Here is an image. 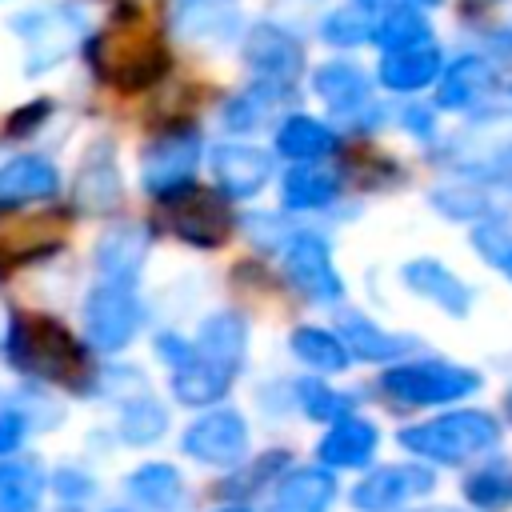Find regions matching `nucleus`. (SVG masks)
<instances>
[{"instance_id": "obj_1", "label": "nucleus", "mask_w": 512, "mask_h": 512, "mask_svg": "<svg viewBox=\"0 0 512 512\" xmlns=\"http://www.w3.org/2000/svg\"><path fill=\"white\" fill-rule=\"evenodd\" d=\"M4 348H8V364L28 376H40L52 384H80L84 376L80 344L72 340L68 328H60L48 316H12Z\"/></svg>"}, {"instance_id": "obj_2", "label": "nucleus", "mask_w": 512, "mask_h": 512, "mask_svg": "<svg viewBox=\"0 0 512 512\" xmlns=\"http://www.w3.org/2000/svg\"><path fill=\"white\" fill-rule=\"evenodd\" d=\"M496 440H500V424L488 412H476V408L448 412V416H436L428 424H416V428L400 432V444L408 452H416L424 460H436V464H464V460L488 452Z\"/></svg>"}, {"instance_id": "obj_3", "label": "nucleus", "mask_w": 512, "mask_h": 512, "mask_svg": "<svg viewBox=\"0 0 512 512\" xmlns=\"http://www.w3.org/2000/svg\"><path fill=\"white\" fill-rule=\"evenodd\" d=\"M12 32L24 40V64L28 72H44V68H56L68 52L80 48L84 40V12L68 0H56V4H40V8H28L12 20Z\"/></svg>"}, {"instance_id": "obj_4", "label": "nucleus", "mask_w": 512, "mask_h": 512, "mask_svg": "<svg viewBox=\"0 0 512 512\" xmlns=\"http://www.w3.org/2000/svg\"><path fill=\"white\" fill-rule=\"evenodd\" d=\"M380 388L412 408L424 404H448V400H464L480 388V376L472 368L448 364V360H412V364H396L384 372Z\"/></svg>"}, {"instance_id": "obj_5", "label": "nucleus", "mask_w": 512, "mask_h": 512, "mask_svg": "<svg viewBox=\"0 0 512 512\" xmlns=\"http://www.w3.org/2000/svg\"><path fill=\"white\" fill-rule=\"evenodd\" d=\"M140 320H144V308H140L136 284L96 280V288L84 296V336L104 352H120L136 336Z\"/></svg>"}, {"instance_id": "obj_6", "label": "nucleus", "mask_w": 512, "mask_h": 512, "mask_svg": "<svg viewBox=\"0 0 512 512\" xmlns=\"http://www.w3.org/2000/svg\"><path fill=\"white\" fill-rule=\"evenodd\" d=\"M200 148H204L200 132H192V128H176V132L152 140L140 152V184H144V192L156 196V200H176L188 188V180H192V172L200 164Z\"/></svg>"}, {"instance_id": "obj_7", "label": "nucleus", "mask_w": 512, "mask_h": 512, "mask_svg": "<svg viewBox=\"0 0 512 512\" xmlns=\"http://www.w3.org/2000/svg\"><path fill=\"white\" fill-rule=\"evenodd\" d=\"M316 96L328 104L332 120L348 124V128H376L380 120V100L372 92V80L360 64L352 60H332L324 68H316L312 76Z\"/></svg>"}, {"instance_id": "obj_8", "label": "nucleus", "mask_w": 512, "mask_h": 512, "mask_svg": "<svg viewBox=\"0 0 512 512\" xmlns=\"http://www.w3.org/2000/svg\"><path fill=\"white\" fill-rule=\"evenodd\" d=\"M96 64L104 68V76L116 88L136 92V88H148L164 72L168 56H164V48L152 36H144V32H120L116 28V32H108V36L96 40Z\"/></svg>"}, {"instance_id": "obj_9", "label": "nucleus", "mask_w": 512, "mask_h": 512, "mask_svg": "<svg viewBox=\"0 0 512 512\" xmlns=\"http://www.w3.org/2000/svg\"><path fill=\"white\" fill-rule=\"evenodd\" d=\"M284 276L312 304H336L344 296V280L332 268L328 240L316 232H296L284 240Z\"/></svg>"}, {"instance_id": "obj_10", "label": "nucleus", "mask_w": 512, "mask_h": 512, "mask_svg": "<svg viewBox=\"0 0 512 512\" xmlns=\"http://www.w3.org/2000/svg\"><path fill=\"white\" fill-rule=\"evenodd\" d=\"M180 448L200 460V464H212V468H232L244 460L248 452V424L240 412L232 408H216V412H204L200 420L188 424Z\"/></svg>"}, {"instance_id": "obj_11", "label": "nucleus", "mask_w": 512, "mask_h": 512, "mask_svg": "<svg viewBox=\"0 0 512 512\" xmlns=\"http://www.w3.org/2000/svg\"><path fill=\"white\" fill-rule=\"evenodd\" d=\"M244 60L260 84L292 88V80L304 72V44L280 24H256L244 36Z\"/></svg>"}, {"instance_id": "obj_12", "label": "nucleus", "mask_w": 512, "mask_h": 512, "mask_svg": "<svg viewBox=\"0 0 512 512\" xmlns=\"http://www.w3.org/2000/svg\"><path fill=\"white\" fill-rule=\"evenodd\" d=\"M432 488H436V476L424 464H384L356 484L352 504L360 512H392L412 496H428Z\"/></svg>"}, {"instance_id": "obj_13", "label": "nucleus", "mask_w": 512, "mask_h": 512, "mask_svg": "<svg viewBox=\"0 0 512 512\" xmlns=\"http://www.w3.org/2000/svg\"><path fill=\"white\" fill-rule=\"evenodd\" d=\"M172 28L192 44H232L240 36V0H172Z\"/></svg>"}, {"instance_id": "obj_14", "label": "nucleus", "mask_w": 512, "mask_h": 512, "mask_svg": "<svg viewBox=\"0 0 512 512\" xmlns=\"http://www.w3.org/2000/svg\"><path fill=\"white\" fill-rule=\"evenodd\" d=\"M212 176L224 196L248 200L256 196L272 176V156L252 144H216L212 148Z\"/></svg>"}, {"instance_id": "obj_15", "label": "nucleus", "mask_w": 512, "mask_h": 512, "mask_svg": "<svg viewBox=\"0 0 512 512\" xmlns=\"http://www.w3.org/2000/svg\"><path fill=\"white\" fill-rule=\"evenodd\" d=\"M228 224H232V220H228L224 204H220L212 192L184 188V192L176 196V204H172V228H176L188 244H196V248H216V244H224Z\"/></svg>"}, {"instance_id": "obj_16", "label": "nucleus", "mask_w": 512, "mask_h": 512, "mask_svg": "<svg viewBox=\"0 0 512 512\" xmlns=\"http://www.w3.org/2000/svg\"><path fill=\"white\" fill-rule=\"evenodd\" d=\"M148 256V228L144 224H112L96 244V272L108 284H136Z\"/></svg>"}, {"instance_id": "obj_17", "label": "nucleus", "mask_w": 512, "mask_h": 512, "mask_svg": "<svg viewBox=\"0 0 512 512\" xmlns=\"http://www.w3.org/2000/svg\"><path fill=\"white\" fill-rule=\"evenodd\" d=\"M336 500V476L328 468H296L288 472L264 512H328Z\"/></svg>"}, {"instance_id": "obj_18", "label": "nucleus", "mask_w": 512, "mask_h": 512, "mask_svg": "<svg viewBox=\"0 0 512 512\" xmlns=\"http://www.w3.org/2000/svg\"><path fill=\"white\" fill-rule=\"evenodd\" d=\"M400 276H404V284H408L416 296L432 300V304L444 308L448 316H464V312L472 308L468 284H464L460 276H452L440 260H412V264L400 268Z\"/></svg>"}, {"instance_id": "obj_19", "label": "nucleus", "mask_w": 512, "mask_h": 512, "mask_svg": "<svg viewBox=\"0 0 512 512\" xmlns=\"http://www.w3.org/2000/svg\"><path fill=\"white\" fill-rule=\"evenodd\" d=\"M440 72H444V60H440L436 40H424V44H412V48L384 52V60H380V80H384V88H392V92H416V88H428Z\"/></svg>"}, {"instance_id": "obj_20", "label": "nucleus", "mask_w": 512, "mask_h": 512, "mask_svg": "<svg viewBox=\"0 0 512 512\" xmlns=\"http://www.w3.org/2000/svg\"><path fill=\"white\" fill-rule=\"evenodd\" d=\"M496 92V68L484 56H460L456 64H448L436 104L440 108H476L480 100H488Z\"/></svg>"}, {"instance_id": "obj_21", "label": "nucleus", "mask_w": 512, "mask_h": 512, "mask_svg": "<svg viewBox=\"0 0 512 512\" xmlns=\"http://www.w3.org/2000/svg\"><path fill=\"white\" fill-rule=\"evenodd\" d=\"M56 184H60V176L44 156H16L0 168V208L48 200L56 192Z\"/></svg>"}, {"instance_id": "obj_22", "label": "nucleus", "mask_w": 512, "mask_h": 512, "mask_svg": "<svg viewBox=\"0 0 512 512\" xmlns=\"http://www.w3.org/2000/svg\"><path fill=\"white\" fill-rule=\"evenodd\" d=\"M116 200H120V176H116V164H112V148L92 144L88 160L76 172V204L96 216V212H108Z\"/></svg>"}, {"instance_id": "obj_23", "label": "nucleus", "mask_w": 512, "mask_h": 512, "mask_svg": "<svg viewBox=\"0 0 512 512\" xmlns=\"http://www.w3.org/2000/svg\"><path fill=\"white\" fill-rule=\"evenodd\" d=\"M376 444H380V436H376V428L368 420L344 416L320 440V464H328V468H360V464H368Z\"/></svg>"}, {"instance_id": "obj_24", "label": "nucleus", "mask_w": 512, "mask_h": 512, "mask_svg": "<svg viewBox=\"0 0 512 512\" xmlns=\"http://www.w3.org/2000/svg\"><path fill=\"white\" fill-rule=\"evenodd\" d=\"M228 388H232V372L220 368V364H212L208 356H200L196 344H192V356L172 372V396L180 404H212Z\"/></svg>"}, {"instance_id": "obj_25", "label": "nucleus", "mask_w": 512, "mask_h": 512, "mask_svg": "<svg viewBox=\"0 0 512 512\" xmlns=\"http://www.w3.org/2000/svg\"><path fill=\"white\" fill-rule=\"evenodd\" d=\"M244 344H248V328L240 316L232 312H216L200 324V336H196V352L208 356L212 364L228 368L236 376V368L244 364Z\"/></svg>"}, {"instance_id": "obj_26", "label": "nucleus", "mask_w": 512, "mask_h": 512, "mask_svg": "<svg viewBox=\"0 0 512 512\" xmlns=\"http://www.w3.org/2000/svg\"><path fill=\"white\" fill-rule=\"evenodd\" d=\"M340 340H344V348H348L352 356H360V360H396V356H404L408 348H416V340L392 336V332L376 328V324L364 320V316H344V320H340Z\"/></svg>"}, {"instance_id": "obj_27", "label": "nucleus", "mask_w": 512, "mask_h": 512, "mask_svg": "<svg viewBox=\"0 0 512 512\" xmlns=\"http://www.w3.org/2000/svg\"><path fill=\"white\" fill-rule=\"evenodd\" d=\"M284 204L288 208H300V212H308V208H324V204H332L336 196H340V180H336V172L332 168H324V164H296L288 176H284Z\"/></svg>"}, {"instance_id": "obj_28", "label": "nucleus", "mask_w": 512, "mask_h": 512, "mask_svg": "<svg viewBox=\"0 0 512 512\" xmlns=\"http://www.w3.org/2000/svg\"><path fill=\"white\" fill-rule=\"evenodd\" d=\"M44 484L48 476L36 460H4L0 464V512H36Z\"/></svg>"}, {"instance_id": "obj_29", "label": "nucleus", "mask_w": 512, "mask_h": 512, "mask_svg": "<svg viewBox=\"0 0 512 512\" xmlns=\"http://www.w3.org/2000/svg\"><path fill=\"white\" fill-rule=\"evenodd\" d=\"M276 148L300 164H316L320 156H328L336 148V136L332 128H324L320 120L312 116H288L280 128H276Z\"/></svg>"}, {"instance_id": "obj_30", "label": "nucleus", "mask_w": 512, "mask_h": 512, "mask_svg": "<svg viewBox=\"0 0 512 512\" xmlns=\"http://www.w3.org/2000/svg\"><path fill=\"white\" fill-rule=\"evenodd\" d=\"M180 492H184V480L172 464H144L128 476V496L140 500L144 508H156V512H168L180 504Z\"/></svg>"}, {"instance_id": "obj_31", "label": "nucleus", "mask_w": 512, "mask_h": 512, "mask_svg": "<svg viewBox=\"0 0 512 512\" xmlns=\"http://www.w3.org/2000/svg\"><path fill=\"white\" fill-rule=\"evenodd\" d=\"M288 92L292 88H276V84H252L244 96H232L228 104H224V124L232 128V132H256L272 112H276V104L280 100H288Z\"/></svg>"}, {"instance_id": "obj_32", "label": "nucleus", "mask_w": 512, "mask_h": 512, "mask_svg": "<svg viewBox=\"0 0 512 512\" xmlns=\"http://www.w3.org/2000/svg\"><path fill=\"white\" fill-rule=\"evenodd\" d=\"M292 352L316 368V372H344L352 352L344 348V340L336 332H324V328H296L292 332Z\"/></svg>"}, {"instance_id": "obj_33", "label": "nucleus", "mask_w": 512, "mask_h": 512, "mask_svg": "<svg viewBox=\"0 0 512 512\" xmlns=\"http://www.w3.org/2000/svg\"><path fill=\"white\" fill-rule=\"evenodd\" d=\"M372 40L384 48V52H396V48H412V44H424V40H432V32H428V20L416 12V8H388L380 20H376V32H372Z\"/></svg>"}, {"instance_id": "obj_34", "label": "nucleus", "mask_w": 512, "mask_h": 512, "mask_svg": "<svg viewBox=\"0 0 512 512\" xmlns=\"http://www.w3.org/2000/svg\"><path fill=\"white\" fill-rule=\"evenodd\" d=\"M164 428H168V412H164L148 392L132 396V400L124 404V412H120V436H124L128 444H152V440L164 436Z\"/></svg>"}, {"instance_id": "obj_35", "label": "nucleus", "mask_w": 512, "mask_h": 512, "mask_svg": "<svg viewBox=\"0 0 512 512\" xmlns=\"http://www.w3.org/2000/svg\"><path fill=\"white\" fill-rule=\"evenodd\" d=\"M464 496L484 512H508L512 508V468L488 464L464 480Z\"/></svg>"}, {"instance_id": "obj_36", "label": "nucleus", "mask_w": 512, "mask_h": 512, "mask_svg": "<svg viewBox=\"0 0 512 512\" xmlns=\"http://www.w3.org/2000/svg\"><path fill=\"white\" fill-rule=\"evenodd\" d=\"M472 244H476V252H480L492 268H500L504 276H512V228H508L504 220H484V224H476Z\"/></svg>"}, {"instance_id": "obj_37", "label": "nucleus", "mask_w": 512, "mask_h": 512, "mask_svg": "<svg viewBox=\"0 0 512 512\" xmlns=\"http://www.w3.org/2000/svg\"><path fill=\"white\" fill-rule=\"evenodd\" d=\"M320 32H324V40H328V44H364V40H372L376 24H372V20L364 16V8L356 4V8L328 12V16H324V24H320Z\"/></svg>"}, {"instance_id": "obj_38", "label": "nucleus", "mask_w": 512, "mask_h": 512, "mask_svg": "<svg viewBox=\"0 0 512 512\" xmlns=\"http://www.w3.org/2000/svg\"><path fill=\"white\" fill-rule=\"evenodd\" d=\"M296 396H300V408L312 416V420H344V412H348V396H336L328 384H320V380H300L296 384Z\"/></svg>"}, {"instance_id": "obj_39", "label": "nucleus", "mask_w": 512, "mask_h": 512, "mask_svg": "<svg viewBox=\"0 0 512 512\" xmlns=\"http://www.w3.org/2000/svg\"><path fill=\"white\" fill-rule=\"evenodd\" d=\"M28 432V416L20 408H0V452H12Z\"/></svg>"}, {"instance_id": "obj_40", "label": "nucleus", "mask_w": 512, "mask_h": 512, "mask_svg": "<svg viewBox=\"0 0 512 512\" xmlns=\"http://www.w3.org/2000/svg\"><path fill=\"white\" fill-rule=\"evenodd\" d=\"M56 488H64L68 500H88V496H92V480H88L84 472H72V468H64V472L56 476Z\"/></svg>"}, {"instance_id": "obj_41", "label": "nucleus", "mask_w": 512, "mask_h": 512, "mask_svg": "<svg viewBox=\"0 0 512 512\" xmlns=\"http://www.w3.org/2000/svg\"><path fill=\"white\" fill-rule=\"evenodd\" d=\"M416 512H460V508H444V504H436V508H416Z\"/></svg>"}, {"instance_id": "obj_42", "label": "nucleus", "mask_w": 512, "mask_h": 512, "mask_svg": "<svg viewBox=\"0 0 512 512\" xmlns=\"http://www.w3.org/2000/svg\"><path fill=\"white\" fill-rule=\"evenodd\" d=\"M356 4H360V8H372V4H380V0H356Z\"/></svg>"}, {"instance_id": "obj_43", "label": "nucleus", "mask_w": 512, "mask_h": 512, "mask_svg": "<svg viewBox=\"0 0 512 512\" xmlns=\"http://www.w3.org/2000/svg\"><path fill=\"white\" fill-rule=\"evenodd\" d=\"M220 512H248V508H220Z\"/></svg>"}, {"instance_id": "obj_44", "label": "nucleus", "mask_w": 512, "mask_h": 512, "mask_svg": "<svg viewBox=\"0 0 512 512\" xmlns=\"http://www.w3.org/2000/svg\"><path fill=\"white\" fill-rule=\"evenodd\" d=\"M508 416H512V392H508Z\"/></svg>"}, {"instance_id": "obj_45", "label": "nucleus", "mask_w": 512, "mask_h": 512, "mask_svg": "<svg viewBox=\"0 0 512 512\" xmlns=\"http://www.w3.org/2000/svg\"><path fill=\"white\" fill-rule=\"evenodd\" d=\"M416 4H436V0H416Z\"/></svg>"}, {"instance_id": "obj_46", "label": "nucleus", "mask_w": 512, "mask_h": 512, "mask_svg": "<svg viewBox=\"0 0 512 512\" xmlns=\"http://www.w3.org/2000/svg\"><path fill=\"white\" fill-rule=\"evenodd\" d=\"M476 4H488V0H476Z\"/></svg>"}, {"instance_id": "obj_47", "label": "nucleus", "mask_w": 512, "mask_h": 512, "mask_svg": "<svg viewBox=\"0 0 512 512\" xmlns=\"http://www.w3.org/2000/svg\"><path fill=\"white\" fill-rule=\"evenodd\" d=\"M116 512H120V508H116Z\"/></svg>"}, {"instance_id": "obj_48", "label": "nucleus", "mask_w": 512, "mask_h": 512, "mask_svg": "<svg viewBox=\"0 0 512 512\" xmlns=\"http://www.w3.org/2000/svg\"><path fill=\"white\" fill-rule=\"evenodd\" d=\"M0 408H4V404H0Z\"/></svg>"}]
</instances>
